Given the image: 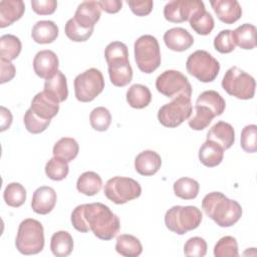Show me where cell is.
Segmentation results:
<instances>
[{"label": "cell", "mask_w": 257, "mask_h": 257, "mask_svg": "<svg viewBox=\"0 0 257 257\" xmlns=\"http://www.w3.org/2000/svg\"><path fill=\"white\" fill-rule=\"evenodd\" d=\"M71 223L81 233L92 232L100 240H111L120 229L118 217L104 204H82L72 211Z\"/></svg>", "instance_id": "obj_1"}, {"label": "cell", "mask_w": 257, "mask_h": 257, "mask_svg": "<svg viewBox=\"0 0 257 257\" xmlns=\"http://www.w3.org/2000/svg\"><path fill=\"white\" fill-rule=\"evenodd\" d=\"M202 209L220 227H231L242 216L241 205L235 200H230L220 192L207 194L203 198Z\"/></svg>", "instance_id": "obj_2"}, {"label": "cell", "mask_w": 257, "mask_h": 257, "mask_svg": "<svg viewBox=\"0 0 257 257\" xmlns=\"http://www.w3.org/2000/svg\"><path fill=\"white\" fill-rule=\"evenodd\" d=\"M15 246L24 255H33L41 252L44 247V230L42 224L31 218L23 220L18 227Z\"/></svg>", "instance_id": "obj_3"}, {"label": "cell", "mask_w": 257, "mask_h": 257, "mask_svg": "<svg viewBox=\"0 0 257 257\" xmlns=\"http://www.w3.org/2000/svg\"><path fill=\"white\" fill-rule=\"evenodd\" d=\"M203 219L200 209L195 206H174L166 212V227L179 235H184L199 227Z\"/></svg>", "instance_id": "obj_4"}, {"label": "cell", "mask_w": 257, "mask_h": 257, "mask_svg": "<svg viewBox=\"0 0 257 257\" xmlns=\"http://www.w3.org/2000/svg\"><path fill=\"white\" fill-rule=\"evenodd\" d=\"M135 60L139 69L145 73L154 72L161 64V51L157 38L153 35H142L134 45Z\"/></svg>", "instance_id": "obj_5"}, {"label": "cell", "mask_w": 257, "mask_h": 257, "mask_svg": "<svg viewBox=\"0 0 257 257\" xmlns=\"http://www.w3.org/2000/svg\"><path fill=\"white\" fill-rule=\"evenodd\" d=\"M255 86V79L237 66L229 68L222 79V87L224 90L239 99L253 98Z\"/></svg>", "instance_id": "obj_6"}, {"label": "cell", "mask_w": 257, "mask_h": 257, "mask_svg": "<svg viewBox=\"0 0 257 257\" xmlns=\"http://www.w3.org/2000/svg\"><path fill=\"white\" fill-rule=\"evenodd\" d=\"M186 68L189 74L196 77L202 82L213 81L219 71L220 63L206 50H196L189 55Z\"/></svg>", "instance_id": "obj_7"}, {"label": "cell", "mask_w": 257, "mask_h": 257, "mask_svg": "<svg viewBox=\"0 0 257 257\" xmlns=\"http://www.w3.org/2000/svg\"><path fill=\"white\" fill-rule=\"evenodd\" d=\"M156 88L160 93L170 98L179 96L191 98L192 95V86L187 76L174 69L166 70L157 77Z\"/></svg>", "instance_id": "obj_8"}, {"label": "cell", "mask_w": 257, "mask_h": 257, "mask_svg": "<svg viewBox=\"0 0 257 257\" xmlns=\"http://www.w3.org/2000/svg\"><path fill=\"white\" fill-rule=\"evenodd\" d=\"M142 194L141 185L134 179L126 177H113L104 185L105 197L114 204H125L137 199Z\"/></svg>", "instance_id": "obj_9"}, {"label": "cell", "mask_w": 257, "mask_h": 257, "mask_svg": "<svg viewBox=\"0 0 257 257\" xmlns=\"http://www.w3.org/2000/svg\"><path fill=\"white\" fill-rule=\"evenodd\" d=\"M74 94L77 100H93L104 88V79L100 70L89 68L74 78Z\"/></svg>", "instance_id": "obj_10"}, {"label": "cell", "mask_w": 257, "mask_h": 257, "mask_svg": "<svg viewBox=\"0 0 257 257\" xmlns=\"http://www.w3.org/2000/svg\"><path fill=\"white\" fill-rule=\"evenodd\" d=\"M191 98L179 96L164 104L158 111V119L166 127H177L192 114Z\"/></svg>", "instance_id": "obj_11"}, {"label": "cell", "mask_w": 257, "mask_h": 257, "mask_svg": "<svg viewBox=\"0 0 257 257\" xmlns=\"http://www.w3.org/2000/svg\"><path fill=\"white\" fill-rule=\"evenodd\" d=\"M203 8L205 5L200 0H174L165 5L164 16L170 22L182 23Z\"/></svg>", "instance_id": "obj_12"}, {"label": "cell", "mask_w": 257, "mask_h": 257, "mask_svg": "<svg viewBox=\"0 0 257 257\" xmlns=\"http://www.w3.org/2000/svg\"><path fill=\"white\" fill-rule=\"evenodd\" d=\"M30 108L39 117L50 120L59 110V101L49 92L43 90L32 98Z\"/></svg>", "instance_id": "obj_13"}, {"label": "cell", "mask_w": 257, "mask_h": 257, "mask_svg": "<svg viewBox=\"0 0 257 257\" xmlns=\"http://www.w3.org/2000/svg\"><path fill=\"white\" fill-rule=\"evenodd\" d=\"M59 61L57 55L48 49L36 53L33 59V69L36 75L48 79L58 71Z\"/></svg>", "instance_id": "obj_14"}, {"label": "cell", "mask_w": 257, "mask_h": 257, "mask_svg": "<svg viewBox=\"0 0 257 257\" xmlns=\"http://www.w3.org/2000/svg\"><path fill=\"white\" fill-rule=\"evenodd\" d=\"M57 200L56 193L53 188L42 186L35 190L32 196L31 207L36 214L46 215L55 207Z\"/></svg>", "instance_id": "obj_15"}, {"label": "cell", "mask_w": 257, "mask_h": 257, "mask_svg": "<svg viewBox=\"0 0 257 257\" xmlns=\"http://www.w3.org/2000/svg\"><path fill=\"white\" fill-rule=\"evenodd\" d=\"M210 4L219 20L233 24L242 16V8L236 0H211Z\"/></svg>", "instance_id": "obj_16"}, {"label": "cell", "mask_w": 257, "mask_h": 257, "mask_svg": "<svg viewBox=\"0 0 257 257\" xmlns=\"http://www.w3.org/2000/svg\"><path fill=\"white\" fill-rule=\"evenodd\" d=\"M101 8L98 1H83L75 11L74 20L84 28H93L99 20Z\"/></svg>", "instance_id": "obj_17"}, {"label": "cell", "mask_w": 257, "mask_h": 257, "mask_svg": "<svg viewBox=\"0 0 257 257\" xmlns=\"http://www.w3.org/2000/svg\"><path fill=\"white\" fill-rule=\"evenodd\" d=\"M164 41L169 49L181 52L189 49L193 45L194 37L185 28L175 27L165 32Z\"/></svg>", "instance_id": "obj_18"}, {"label": "cell", "mask_w": 257, "mask_h": 257, "mask_svg": "<svg viewBox=\"0 0 257 257\" xmlns=\"http://www.w3.org/2000/svg\"><path fill=\"white\" fill-rule=\"evenodd\" d=\"M207 140L217 143L225 151L230 149L234 144L235 131L230 123L220 120L209 130Z\"/></svg>", "instance_id": "obj_19"}, {"label": "cell", "mask_w": 257, "mask_h": 257, "mask_svg": "<svg viewBox=\"0 0 257 257\" xmlns=\"http://www.w3.org/2000/svg\"><path fill=\"white\" fill-rule=\"evenodd\" d=\"M162 166L161 156L155 151L147 150L140 153L135 160V169L142 176L155 175Z\"/></svg>", "instance_id": "obj_20"}, {"label": "cell", "mask_w": 257, "mask_h": 257, "mask_svg": "<svg viewBox=\"0 0 257 257\" xmlns=\"http://www.w3.org/2000/svg\"><path fill=\"white\" fill-rule=\"evenodd\" d=\"M25 11L24 2L21 0L0 1V27L5 28L19 20Z\"/></svg>", "instance_id": "obj_21"}, {"label": "cell", "mask_w": 257, "mask_h": 257, "mask_svg": "<svg viewBox=\"0 0 257 257\" xmlns=\"http://www.w3.org/2000/svg\"><path fill=\"white\" fill-rule=\"evenodd\" d=\"M58 36V26L50 20H41L34 24L31 32L32 39L39 44L53 42Z\"/></svg>", "instance_id": "obj_22"}, {"label": "cell", "mask_w": 257, "mask_h": 257, "mask_svg": "<svg viewBox=\"0 0 257 257\" xmlns=\"http://www.w3.org/2000/svg\"><path fill=\"white\" fill-rule=\"evenodd\" d=\"M224 150L213 141L207 140L199 150L200 162L209 168L216 167L223 161Z\"/></svg>", "instance_id": "obj_23"}, {"label": "cell", "mask_w": 257, "mask_h": 257, "mask_svg": "<svg viewBox=\"0 0 257 257\" xmlns=\"http://www.w3.org/2000/svg\"><path fill=\"white\" fill-rule=\"evenodd\" d=\"M256 27L249 23H244L232 31V38L235 45L242 49H253L256 46Z\"/></svg>", "instance_id": "obj_24"}, {"label": "cell", "mask_w": 257, "mask_h": 257, "mask_svg": "<svg viewBox=\"0 0 257 257\" xmlns=\"http://www.w3.org/2000/svg\"><path fill=\"white\" fill-rule=\"evenodd\" d=\"M102 187V180L95 172H84L76 182V189L85 196H94L99 193Z\"/></svg>", "instance_id": "obj_25"}, {"label": "cell", "mask_w": 257, "mask_h": 257, "mask_svg": "<svg viewBox=\"0 0 257 257\" xmlns=\"http://www.w3.org/2000/svg\"><path fill=\"white\" fill-rule=\"evenodd\" d=\"M151 100L152 93L146 85L136 83L130 86L126 91V101L134 108H144L150 104Z\"/></svg>", "instance_id": "obj_26"}, {"label": "cell", "mask_w": 257, "mask_h": 257, "mask_svg": "<svg viewBox=\"0 0 257 257\" xmlns=\"http://www.w3.org/2000/svg\"><path fill=\"white\" fill-rule=\"evenodd\" d=\"M115 250L124 257H137L143 252V246L140 240L130 234H121L116 238Z\"/></svg>", "instance_id": "obj_27"}, {"label": "cell", "mask_w": 257, "mask_h": 257, "mask_svg": "<svg viewBox=\"0 0 257 257\" xmlns=\"http://www.w3.org/2000/svg\"><path fill=\"white\" fill-rule=\"evenodd\" d=\"M50 249L56 257H66L73 249V239L66 231H57L50 239Z\"/></svg>", "instance_id": "obj_28"}, {"label": "cell", "mask_w": 257, "mask_h": 257, "mask_svg": "<svg viewBox=\"0 0 257 257\" xmlns=\"http://www.w3.org/2000/svg\"><path fill=\"white\" fill-rule=\"evenodd\" d=\"M44 90L53 95L59 102L64 101L68 96L65 75L58 70L52 77L45 80Z\"/></svg>", "instance_id": "obj_29"}, {"label": "cell", "mask_w": 257, "mask_h": 257, "mask_svg": "<svg viewBox=\"0 0 257 257\" xmlns=\"http://www.w3.org/2000/svg\"><path fill=\"white\" fill-rule=\"evenodd\" d=\"M190 26L200 35H208L212 32L215 22L213 16L205 8L195 12L189 19Z\"/></svg>", "instance_id": "obj_30"}, {"label": "cell", "mask_w": 257, "mask_h": 257, "mask_svg": "<svg viewBox=\"0 0 257 257\" xmlns=\"http://www.w3.org/2000/svg\"><path fill=\"white\" fill-rule=\"evenodd\" d=\"M78 151L79 146L74 139L61 138L59 141L55 143L52 153L54 157L60 158L68 163L77 157Z\"/></svg>", "instance_id": "obj_31"}, {"label": "cell", "mask_w": 257, "mask_h": 257, "mask_svg": "<svg viewBox=\"0 0 257 257\" xmlns=\"http://www.w3.org/2000/svg\"><path fill=\"white\" fill-rule=\"evenodd\" d=\"M197 105H205L209 107L215 116L221 115L226 107L225 99L221 94L215 90H206L203 91L196 100Z\"/></svg>", "instance_id": "obj_32"}, {"label": "cell", "mask_w": 257, "mask_h": 257, "mask_svg": "<svg viewBox=\"0 0 257 257\" xmlns=\"http://www.w3.org/2000/svg\"><path fill=\"white\" fill-rule=\"evenodd\" d=\"M108 75L114 86L123 87L133 79V68L130 62L108 65Z\"/></svg>", "instance_id": "obj_33"}, {"label": "cell", "mask_w": 257, "mask_h": 257, "mask_svg": "<svg viewBox=\"0 0 257 257\" xmlns=\"http://www.w3.org/2000/svg\"><path fill=\"white\" fill-rule=\"evenodd\" d=\"M22 44L20 39L12 34H5L0 37V55L6 60H13L21 52Z\"/></svg>", "instance_id": "obj_34"}, {"label": "cell", "mask_w": 257, "mask_h": 257, "mask_svg": "<svg viewBox=\"0 0 257 257\" xmlns=\"http://www.w3.org/2000/svg\"><path fill=\"white\" fill-rule=\"evenodd\" d=\"M199 183L191 178H181L174 183V193L183 200H193L199 194Z\"/></svg>", "instance_id": "obj_35"}, {"label": "cell", "mask_w": 257, "mask_h": 257, "mask_svg": "<svg viewBox=\"0 0 257 257\" xmlns=\"http://www.w3.org/2000/svg\"><path fill=\"white\" fill-rule=\"evenodd\" d=\"M104 57L108 65L116 63H127L128 61V51L124 43L120 41L110 42L104 50Z\"/></svg>", "instance_id": "obj_36"}, {"label": "cell", "mask_w": 257, "mask_h": 257, "mask_svg": "<svg viewBox=\"0 0 257 257\" xmlns=\"http://www.w3.org/2000/svg\"><path fill=\"white\" fill-rule=\"evenodd\" d=\"M3 198L8 206L18 208L25 203L26 190L19 183H10L4 190Z\"/></svg>", "instance_id": "obj_37"}, {"label": "cell", "mask_w": 257, "mask_h": 257, "mask_svg": "<svg viewBox=\"0 0 257 257\" xmlns=\"http://www.w3.org/2000/svg\"><path fill=\"white\" fill-rule=\"evenodd\" d=\"M215 117L213 111L205 105H195V114L188 121L191 128L195 131H202L206 128Z\"/></svg>", "instance_id": "obj_38"}, {"label": "cell", "mask_w": 257, "mask_h": 257, "mask_svg": "<svg viewBox=\"0 0 257 257\" xmlns=\"http://www.w3.org/2000/svg\"><path fill=\"white\" fill-rule=\"evenodd\" d=\"M69 167L66 161L53 157L51 158L45 166V174L46 176L53 181H61L65 179L68 175Z\"/></svg>", "instance_id": "obj_39"}, {"label": "cell", "mask_w": 257, "mask_h": 257, "mask_svg": "<svg viewBox=\"0 0 257 257\" xmlns=\"http://www.w3.org/2000/svg\"><path fill=\"white\" fill-rule=\"evenodd\" d=\"M90 125L97 132H105L111 122V114L109 110L103 106L92 109L89 114Z\"/></svg>", "instance_id": "obj_40"}, {"label": "cell", "mask_w": 257, "mask_h": 257, "mask_svg": "<svg viewBox=\"0 0 257 257\" xmlns=\"http://www.w3.org/2000/svg\"><path fill=\"white\" fill-rule=\"evenodd\" d=\"M214 255L216 257H237L239 255L237 240L232 236L222 237L214 247Z\"/></svg>", "instance_id": "obj_41"}, {"label": "cell", "mask_w": 257, "mask_h": 257, "mask_svg": "<svg viewBox=\"0 0 257 257\" xmlns=\"http://www.w3.org/2000/svg\"><path fill=\"white\" fill-rule=\"evenodd\" d=\"M64 31L66 36L70 40L75 42H83V41H86L91 36L93 32V28H84L80 26L74 20V18H71L66 22Z\"/></svg>", "instance_id": "obj_42"}, {"label": "cell", "mask_w": 257, "mask_h": 257, "mask_svg": "<svg viewBox=\"0 0 257 257\" xmlns=\"http://www.w3.org/2000/svg\"><path fill=\"white\" fill-rule=\"evenodd\" d=\"M240 145L246 153L252 154L257 151V126L255 124H248L242 130Z\"/></svg>", "instance_id": "obj_43"}, {"label": "cell", "mask_w": 257, "mask_h": 257, "mask_svg": "<svg viewBox=\"0 0 257 257\" xmlns=\"http://www.w3.org/2000/svg\"><path fill=\"white\" fill-rule=\"evenodd\" d=\"M23 121H24L26 130L31 134H40V133L44 132L50 124L49 119H43V118L39 117L38 115H36L33 112V110L31 108L26 110V112L24 114Z\"/></svg>", "instance_id": "obj_44"}, {"label": "cell", "mask_w": 257, "mask_h": 257, "mask_svg": "<svg viewBox=\"0 0 257 257\" xmlns=\"http://www.w3.org/2000/svg\"><path fill=\"white\" fill-rule=\"evenodd\" d=\"M207 253V243L201 237L190 238L184 246V254L189 257H204Z\"/></svg>", "instance_id": "obj_45"}, {"label": "cell", "mask_w": 257, "mask_h": 257, "mask_svg": "<svg viewBox=\"0 0 257 257\" xmlns=\"http://www.w3.org/2000/svg\"><path fill=\"white\" fill-rule=\"evenodd\" d=\"M214 47L220 53H230L235 49L232 38V30L225 29L220 31L214 39Z\"/></svg>", "instance_id": "obj_46"}, {"label": "cell", "mask_w": 257, "mask_h": 257, "mask_svg": "<svg viewBox=\"0 0 257 257\" xmlns=\"http://www.w3.org/2000/svg\"><path fill=\"white\" fill-rule=\"evenodd\" d=\"M31 7L36 14L50 15L56 10L57 2L55 0H32Z\"/></svg>", "instance_id": "obj_47"}, {"label": "cell", "mask_w": 257, "mask_h": 257, "mask_svg": "<svg viewBox=\"0 0 257 257\" xmlns=\"http://www.w3.org/2000/svg\"><path fill=\"white\" fill-rule=\"evenodd\" d=\"M131 10L137 16H146L153 10L154 2L152 0L145 1H126Z\"/></svg>", "instance_id": "obj_48"}, {"label": "cell", "mask_w": 257, "mask_h": 257, "mask_svg": "<svg viewBox=\"0 0 257 257\" xmlns=\"http://www.w3.org/2000/svg\"><path fill=\"white\" fill-rule=\"evenodd\" d=\"M0 68H1V77L0 82L5 83L10 81L16 74V68L11 63V61L4 58H0Z\"/></svg>", "instance_id": "obj_49"}, {"label": "cell", "mask_w": 257, "mask_h": 257, "mask_svg": "<svg viewBox=\"0 0 257 257\" xmlns=\"http://www.w3.org/2000/svg\"><path fill=\"white\" fill-rule=\"evenodd\" d=\"M98 4L101 10L106 13H116L122 7V2L119 0H101L98 1Z\"/></svg>", "instance_id": "obj_50"}, {"label": "cell", "mask_w": 257, "mask_h": 257, "mask_svg": "<svg viewBox=\"0 0 257 257\" xmlns=\"http://www.w3.org/2000/svg\"><path fill=\"white\" fill-rule=\"evenodd\" d=\"M12 123V114L9 109L1 106V132L7 130Z\"/></svg>", "instance_id": "obj_51"}]
</instances>
